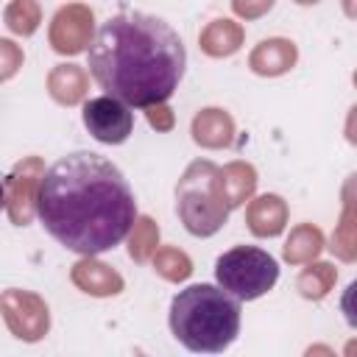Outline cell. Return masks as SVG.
<instances>
[{"instance_id": "obj_5", "label": "cell", "mask_w": 357, "mask_h": 357, "mask_svg": "<svg viewBox=\"0 0 357 357\" xmlns=\"http://www.w3.org/2000/svg\"><path fill=\"white\" fill-rule=\"evenodd\" d=\"M215 279L240 301H254L273 290L279 279V262L254 245H234L215 262Z\"/></svg>"}, {"instance_id": "obj_26", "label": "cell", "mask_w": 357, "mask_h": 357, "mask_svg": "<svg viewBox=\"0 0 357 357\" xmlns=\"http://www.w3.org/2000/svg\"><path fill=\"white\" fill-rule=\"evenodd\" d=\"M346 131H349V139H351V142H357V106L351 109V117H349Z\"/></svg>"}, {"instance_id": "obj_19", "label": "cell", "mask_w": 357, "mask_h": 357, "mask_svg": "<svg viewBox=\"0 0 357 357\" xmlns=\"http://www.w3.org/2000/svg\"><path fill=\"white\" fill-rule=\"evenodd\" d=\"M156 240H159V231H156L153 220H151V218L137 220V223H134V234H131V245H128L131 257H134V259H145L148 251L156 245Z\"/></svg>"}, {"instance_id": "obj_25", "label": "cell", "mask_w": 357, "mask_h": 357, "mask_svg": "<svg viewBox=\"0 0 357 357\" xmlns=\"http://www.w3.org/2000/svg\"><path fill=\"white\" fill-rule=\"evenodd\" d=\"M148 120H151V126H156V128H162V131L173 126L170 109H167L165 103H156V106H151V109H148Z\"/></svg>"}, {"instance_id": "obj_14", "label": "cell", "mask_w": 357, "mask_h": 357, "mask_svg": "<svg viewBox=\"0 0 357 357\" xmlns=\"http://www.w3.org/2000/svg\"><path fill=\"white\" fill-rule=\"evenodd\" d=\"M47 86H50V95L59 100V103H78L84 98V86H86V78L84 73L75 67V64H59L50 78H47Z\"/></svg>"}, {"instance_id": "obj_21", "label": "cell", "mask_w": 357, "mask_h": 357, "mask_svg": "<svg viewBox=\"0 0 357 357\" xmlns=\"http://www.w3.org/2000/svg\"><path fill=\"white\" fill-rule=\"evenodd\" d=\"M156 265H159V271H162L167 279H184V276L190 273V259H187L184 254L173 251V248L162 251L159 259H156Z\"/></svg>"}, {"instance_id": "obj_8", "label": "cell", "mask_w": 357, "mask_h": 357, "mask_svg": "<svg viewBox=\"0 0 357 357\" xmlns=\"http://www.w3.org/2000/svg\"><path fill=\"white\" fill-rule=\"evenodd\" d=\"M3 310H6V321L14 329L17 337L25 340H36L45 329H47V307L22 290H6L3 296Z\"/></svg>"}, {"instance_id": "obj_18", "label": "cell", "mask_w": 357, "mask_h": 357, "mask_svg": "<svg viewBox=\"0 0 357 357\" xmlns=\"http://www.w3.org/2000/svg\"><path fill=\"white\" fill-rule=\"evenodd\" d=\"M318 248H321V234H318V229L301 226V229H296L293 237L287 240V245H284V257L293 259V262H301V259L312 257Z\"/></svg>"}, {"instance_id": "obj_12", "label": "cell", "mask_w": 357, "mask_h": 357, "mask_svg": "<svg viewBox=\"0 0 357 357\" xmlns=\"http://www.w3.org/2000/svg\"><path fill=\"white\" fill-rule=\"evenodd\" d=\"M248 223L254 234H279L284 226V204L276 195H262L248 209Z\"/></svg>"}, {"instance_id": "obj_1", "label": "cell", "mask_w": 357, "mask_h": 357, "mask_svg": "<svg viewBox=\"0 0 357 357\" xmlns=\"http://www.w3.org/2000/svg\"><path fill=\"white\" fill-rule=\"evenodd\" d=\"M36 215L56 243L92 257L128 237L137 223V201L114 162L92 151H75L45 170Z\"/></svg>"}, {"instance_id": "obj_23", "label": "cell", "mask_w": 357, "mask_h": 357, "mask_svg": "<svg viewBox=\"0 0 357 357\" xmlns=\"http://www.w3.org/2000/svg\"><path fill=\"white\" fill-rule=\"evenodd\" d=\"M0 53H3V78H11L14 70H17V64L22 61V53H20V50L14 47V42H8V39L0 42Z\"/></svg>"}, {"instance_id": "obj_13", "label": "cell", "mask_w": 357, "mask_h": 357, "mask_svg": "<svg viewBox=\"0 0 357 357\" xmlns=\"http://www.w3.org/2000/svg\"><path fill=\"white\" fill-rule=\"evenodd\" d=\"M73 279L75 284H81L86 293H95V296H106V293H117L120 290V276L114 271H109L106 265L100 262H92V259H84L75 265L73 271Z\"/></svg>"}, {"instance_id": "obj_6", "label": "cell", "mask_w": 357, "mask_h": 357, "mask_svg": "<svg viewBox=\"0 0 357 357\" xmlns=\"http://www.w3.org/2000/svg\"><path fill=\"white\" fill-rule=\"evenodd\" d=\"M84 126L98 142L120 145L134 131V112L128 109V103L112 95L89 98L84 103Z\"/></svg>"}, {"instance_id": "obj_27", "label": "cell", "mask_w": 357, "mask_h": 357, "mask_svg": "<svg viewBox=\"0 0 357 357\" xmlns=\"http://www.w3.org/2000/svg\"><path fill=\"white\" fill-rule=\"evenodd\" d=\"M346 3V14L349 17H357V0H343Z\"/></svg>"}, {"instance_id": "obj_3", "label": "cell", "mask_w": 357, "mask_h": 357, "mask_svg": "<svg viewBox=\"0 0 357 357\" xmlns=\"http://www.w3.org/2000/svg\"><path fill=\"white\" fill-rule=\"evenodd\" d=\"M170 332L195 354H220L240 335V298L220 284H190L170 301Z\"/></svg>"}, {"instance_id": "obj_10", "label": "cell", "mask_w": 357, "mask_h": 357, "mask_svg": "<svg viewBox=\"0 0 357 357\" xmlns=\"http://www.w3.org/2000/svg\"><path fill=\"white\" fill-rule=\"evenodd\" d=\"M293 61H296V47L293 42L284 39H268L251 56V67L262 75H279L287 67H293Z\"/></svg>"}, {"instance_id": "obj_28", "label": "cell", "mask_w": 357, "mask_h": 357, "mask_svg": "<svg viewBox=\"0 0 357 357\" xmlns=\"http://www.w3.org/2000/svg\"><path fill=\"white\" fill-rule=\"evenodd\" d=\"M296 3H318V0H296Z\"/></svg>"}, {"instance_id": "obj_7", "label": "cell", "mask_w": 357, "mask_h": 357, "mask_svg": "<svg viewBox=\"0 0 357 357\" xmlns=\"http://www.w3.org/2000/svg\"><path fill=\"white\" fill-rule=\"evenodd\" d=\"M42 162L36 156L20 162L8 176H6V212L11 223L25 226L36 209V192L42 181Z\"/></svg>"}, {"instance_id": "obj_24", "label": "cell", "mask_w": 357, "mask_h": 357, "mask_svg": "<svg viewBox=\"0 0 357 357\" xmlns=\"http://www.w3.org/2000/svg\"><path fill=\"white\" fill-rule=\"evenodd\" d=\"M273 0H234V11L240 17H259L262 11L271 8Z\"/></svg>"}, {"instance_id": "obj_22", "label": "cell", "mask_w": 357, "mask_h": 357, "mask_svg": "<svg viewBox=\"0 0 357 357\" xmlns=\"http://www.w3.org/2000/svg\"><path fill=\"white\" fill-rule=\"evenodd\" d=\"M340 312H343L346 324L357 329V279L349 282V287L343 290V296H340Z\"/></svg>"}, {"instance_id": "obj_29", "label": "cell", "mask_w": 357, "mask_h": 357, "mask_svg": "<svg viewBox=\"0 0 357 357\" xmlns=\"http://www.w3.org/2000/svg\"><path fill=\"white\" fill-rule=\"evenodd\" d=\"M354 84H357V73H354Z\"/></svg>"}, {"instance_id": "obj_9", "label": "cell", "mask_w": 357, "mask_h": 357, "mask_svg": "<svg viewBox=\"0 0 357 357\" xmlns=\"http://www.w3.org/2000/svg\"><path fill=\"white\" fill-rule=\"evenodd\" d=\"M92 36V11L84 6H67L53 17L50 25V45L59 53H81Z\"/></svg>"}, {"instance_id": "obj_11", "label": "cell", "mask_w": 357, "mask_h": 357, "mask_svg": "<svg viewBox=\"0 0 357 357\" xmlns=\"http://www.w3.org/2000/svg\"><path fill=\"white\" fill-rule=\"evenodd\" d=\"M192 134H195V142L209 145V148L229 145V139H231V120L220 109H206V112H201L195 117Z\"/></svg>"}, {"instance_id": "obj_20", "label": "cell", "mask_w": 357, "mask_h": 357, "mask_svg": "<svg viewBox=\"0 0 357 357\" xmlns=\"http://www.w3.org/2000/svg\"><path fill=\"white\" fill-rule=\"evenodd\" d=\"M335 279V271L329 268V265H312V268H307L304 273H301V279H298V287H301V293L304 296H324L326 293V287H329V282Z\"/></svg>"}, {"instance_id": "obj_15", "label": "cell", "mask_w": 357, "mask_h": 357, "mask_svg": "<svg viewBox=\"0 0 357 357\" xmlns=\"http://www.w3.org/2000/svg\"><path fill=\"white\" fill-rule=\"evenodd\" d=\"M240 28L234 25V22H229V20H215L206 31H204V36H201V45H204V50L206 53H212V56H229V53H234L237 47H240Z\"/></svg>"}, {"instance_id": "obj_17", "label": "cell", "mask_w": 357, "mask_h": 357, "mask_svg": "<svg viewBox=\"0 0 357 357\" xmlns=\"http://www.w3.org/2000/svg\"><path fill=\"white\" fill-rule=\"evenodd\" d=\"M6 25L20 36L33 33L39 25V6L33 0H11L6 8Z\"/></svg>"}, {"instance_id": "obj_4", "label": "cell", "mask_w": 357, "mask_h": 357, "mask_svg": "<svg viewBox=\"0 0 357 357\" xmlns=\"http://www.w3.org/2000/svg\"><path fill=\"white\" fill-rule=\"evenodd\" d=\"M176 195H178V215L192 234L209 237L226 223L229 204L220 187V170L212 162L190 165L184 178L178 181Z\"/></svg>"}, {"instance_id": "obj_2", "label": "cell", "mask_w": 357, "mask_h": 357, "mask_svg": "<svg viewBox=\"0 0 357 357\" xmlns=\"http://www.w3.org/2000/svg\"><path fill=\"white\" fill-rule=\"evenodd\" d=\"M187 50L181 36L145 11H120L109 17L89 45V73L95 84L139 109L165 103L181 84Z\"/></svg>"}, {"instance_id": "obj_16", "label": "cell", "mask_w": 357, "mask_h": 357, "mask_svg": "<svg viewBox=\"0 0 357 357\" xmlns=\"http://www.w3.org/2000/svg\"><path fill=\"white\" fill-rule=\"evenodd\" d=\"M254 170L248 165H229L223 173H220V187H223V195H226V204L229 206H237L248 198V192L254 190Z\"/></svg>"}]
</instances>
